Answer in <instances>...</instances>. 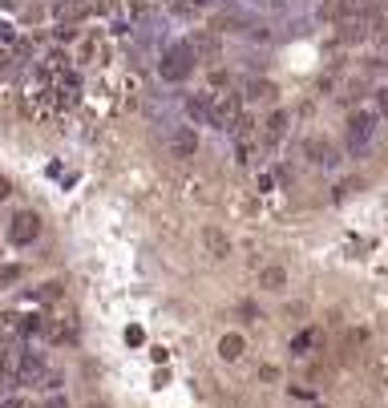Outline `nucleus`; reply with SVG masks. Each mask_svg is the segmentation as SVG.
<instances>
[{
	"label": "nucleus",
	"instance_id": "nucleus-1",
	"mask_svg": "<svg viewBox=\"0 0 388 408\" xmlns=\"http://www.w3.org/2000/svg\"><path fill=\"white\" fill-rule=\"evenodd\" d=\"M194 49L186 45V41H178V45H166L162 49V61H158V77L162 81H170V85H178V81H186L194 73Z\"/></svg>",
	"mask_w": 388,
	"mask_h": 408
},
{
	"label": "nucleus",
	"instance_id": "nucleus-2",
	"mask_svg": "<svg viewBox=\"0 0 388 408\" xmlns=\"http://www.w3.org/2000/svg\"><path fill=\"white\" fill-rule=\"evenodd\" d=\"M372 114H364V110H356L352 117H348V133H344V142H348V154H364V150L372 146Z\"/></svg>",
	"mask_w": 388,
	"mask_h": 408
},
{
	"label": "nucleus",
	"instance_id": "nucleus-3",
	"mask_svg": "<svg viewBox=\"0 0 388 408\" xmlns=\"http://www.w3.org/2000/svg\"><path fill=\"white\" fill-rule=\"evenodd\" d=\"M41 239V218L32 211H20L13 214V223H8V243L13 246H32Z\"/></svg>",
	"mask_w": 388,
	"mask_h": 408
},
{
	"label": "nucleus",
	"instance_id": "nucleus-4",
	"mask_svg": "<svg viewBox=\"0 0 388 408\" xmlns=\"http://www.w3.org/2000/svg\"><path fill=\"white\" fill-rule=\"evenodd\" d=\"M239 98L235 93H214L210 98V126H219V130H235V121H239Z\"/></svg>",
	"mask_w": 388,
	"mask_h": 408
},
{
	"label": "nucleus",
	"instance_id": "nucleus-5",
	"mask_svg": "<svg viewBox=\"0 0 388 408\" xmlns=\"http://www.w3.org/2000/svg\"><path fill=\"white\" fill-rule=\"evenodd\" d=\"M45 380H48L45 360L37 356V352H25L20 356V368H16V384H41L45 388Z\"/></svg>",
	"mask_w": 388,
	"mask_h": 408
},
{
	"label": "nucleus",
	"instance_id": "nucleus-6",
	"mask_svg": "<svg viewBox=\"0 0 388 408\" xmlns=\"http://www.w3.org/2000/svg\"><path fill=\"white\" fill-rule=\"evenodd\" d=\"M304 158L307 162H316V166H336V146L332 142H323V138H307L304 142Z\"/></svg>",
	"mask_w": 388,
	"mask_h": 408
},
{
	"label": "nucleus",
	"instance_id": "nucleus-7",
	"mask_svg": "<svg viewBox=\"0 0 388 408\" xmlns=\"http://www.w3.org/2000/svg\"><path fill=\"white\" fill-rule=\"evenodd\" d=\"M170 150H174V158H194L198 154V133H194V126H178L170 133Z\"/></svg>",
	"mask_w": 388,
	"mask_h": 408
},
{
	"label": "nucleus",
	"instance_id": "nucleus-8",
	"mask_svg": "<svg viewBox=\"0 0 388 408\" xmlns=\"http://www.w3.org/2000/svg\"><path fill=\"white\" fill-rule=\"evenodd\" d=\"M202 243H207V251L214 255V259H226V255H231V239H226L219 227H207V230H202Z\"/></svg>",
	"mask_w": 388,
	"mask_h": 408
},
{
	"label": "nucleus",
	"instance_id": "nucleus-9",
	"mask_svg": "<svg viewBox=\"0 0 388 408\" xmlns=\"http://www.w3.org/2000/svg\"><path fill=\"white\" fill-rule=\"evenodd\" d=\"M320 348V327H304L295 340H291V356H307V352H316Z\"/></svg>",
	"mask_w": 388,
	"mask_h": 408
},
{
	"label": "nucleus",
	"instance_id": "nucleus-10",
	"mask_svg": "<svg viewBox=\"0 0 388 408\" xmlns=\"http://www.w3.org/2000/svg\"><path fill=\"white\" fill-rule=\"evenodd\" d=\"M45 336L53 343H73L77 340V327H73V320H53V324H45Z\"/></svg>",
	"mask_w": 388,
	"mask_h": 408
},
{
	"label": "nucleus",
	"instance_id": "nucleus-11",
	"mask_svg": "<svg viewBox=\"0 0 388 408\" xmlns=\"http://www.w3.org/2000/svg\"><path fill=\"white\" fill-rule=\"evenodd\" d=\"M287 121H291V117L283 114V110H275V114L267 117V121H263V138H267V142L275 146V142H279V138L287 133Z\"/></svg>",
	"mask_w": 388,
	"mask_h": 408
},
{
	"label": "nucleus",
	"instance_id": "nucleus-12",
	"mask_svg": "<svg viewBox=\"0 0 388 408\" xmlns=\"http://www.w3.org/2000/svg\"><path fill=\"white\" fill-rule=\"evenodd\" d=\"M242 352H247V340H242L239 331H226L223 340H219V356L223 360H239Z\"/></svg>",
	"mask_w": 388,
	"mask_h": 408
},
{
	"label": "nucleus",
	"instance_id": "nucleus-13",
	"mask_svg": "<svg viewBox=\"0 0 388 408\" xmlns=\"http://www.w3.org/2000/svg\"><path fill=\"white\" fill-rule=\"evenodd\" d=\"M186 117H190V121H210V93L186 98Z\"/></svg>",
	"mask_w": 388,
	"mask_h": 408
},
{
	"label": "nucleus",
	"instance_id": "nucleus-14",
	"mask_svg": "<svg viewBox=\"0 0 388 408\" xmlns=\"http://www.w3.org/2000/svg\"><path fill=\"white\" fill-rule=\"evenodd\" d=\"M186 45L194 49V57H219V37H210V33H194Z\"/></svg>",
	"mask_w": 388,
	"mask_h": 408
},
{
	"label": "nucleus",
	"instance_id": "nucleus-15",
	"mask_svg": "<svg viewBox=\"0 0 388 408\" xmlns=\"http://www.w3.org/2000/svg\"><path fill=\"white\" fill-rule=\"evenodd\" d=\"M283 283H287V271H283V267H263V271H259V287H267V291L283 287Z\"/></svg>",
	"mask_w": 388,
	"mask_h": 408
},
{
	"label": "nucleus",
	"instance_id": "nucleus-16",
	"mask_svg": "<svg viewBox=\"0 0 388 408\" xmlns=\"http://www.w3.org/2000/svg\"><path fill=\"white\" fill-rule=\"evenodd\" d=\"M275 93V85L267 77H255V81H247V101H267Z\"/></svg>",
	"mask_w": 388,
	"mask_h": 408
},
{
	"label": "nucleus",
	"instance_id": "nucleus-17",
	"mask_svg": "<svg viewBox=\"0 0 388 408\" xmlns=\"http://www.w3.org/2000/svg\"><path fill=\"white\" fill-rule=\"evenodd\" d=\"M85 8H81V0H61L57 4V17H61V25H69V20H77Z\"/></svg>",
	"mask_w": 388,
	"mask_h": 408
},
{
	"label": "nucleus",
	"instance_id": "nucleus-18",
	"mask_svg": "<svg viewBox=\"0 0 388 408\" xmlns=\"http://www.w3.org/2000/svg\"><path fill=\"white\" fill-rule=\"evenodd\" d=\"M37 299H45V303L61 299V283H41V287H37Z\"/></svg>",
	"mask_w": 388,
	"mask_h": 408
},
{
	"label": "nucleus",
	"instance_id": "nucleus-19",
	"mask_svg": "<svg viewBox=\"0 0 388 408\" xmlns=\"http://www.w3.org/2000/svg\"><path fill=\"white\" fill-rule=\"evenodd\" d=\"M251 130H255V117L242 114L239 121H235V133H239V142H247V138H251Z\"/></svg>",
	"mask_w": 388,
	"mask_h": 408
},
{
	"label": "nucleus",
	"instance_id": "nucleus-20",
	"mask_svg": "<svg viewBox=\"0 0 388 408\" xmlns=\"http://www.w3.org/2000/svg\"><path fill=\"white\" fill-rule=\"evenodd\" d=\"M16 279H20V267H16V263H4V267H0V287H8Z\"/></svg>",
	"mask_w": 388,
	"mask_h": 408
},
{
	"label": "nucleus",
	"instance_id": "nucleus-21",
	"mask_svg": "<svg viewBox=\"0 0 388 408\" xmlns=\"http://www.w3.org/2000/svg\"><path fill=\"white\" fill-rule=\"evenodd\" d=\"M376 114L388 117V85H384V89H376Z\"/></svg>",
	"mask_w": 388,
	"mask_h": 408
},
{
	"label": "nucleus",
	"instance_id": "nucleus-22",
	"mask_svg": "<svg viewBox=\"0 0 388 408\" xmlns=\"http://www.w3.org/2000/svg\"><path fill=\"white\" fill-rule=\"evenodd\" d=\"M8 73H13V57H8V53L0 49V81H4Z\"/></svg>",
	"mask_w": 388,
	"mask_h": 408
},
{
	"label": "nucleus",
	"instance_id": "nucleus-23",
	"mask_svg": "<svg viewBox=\"0 0 388 408\" xmlns=\"http://www.w3.org/2000/svg\"><path fill=\"white\" fill-rule=\"evenodd\" d=\"M73 37H77L73 25H57V41H73Z\"/></svg>",
	"mask_w": 388,
	"mask_h": 408
},
{
	"label": "nucleus",
	"instance_id": "nucleus-24",
	"mask_svg": "<svg viewBox=\"0 0 388 408\" xmlns=\"http://www.w3.org/2000/svg\"><path fill=\"white\" fill-rule=\"evenodd\" d=\"M0 408H29V404H25V396H8Z\"/></svg>",
	"mask_w": 388,
	"mask_h": 408
},
{
	"label": "nucleus",
	"instance_id": "nucleus-25",
	"mask_svg": "<svg viewBox=\"0 0 388 408\" xmlns=\"http://www.w3.org/2000/svg\"><path fill=\"white\" fill-rule=\"evenodd\" d=\"M8 195H13V182H8V178H4V174H0V202H4V198H8Z\"/></svg>",
	"mask_w": 388,
	"mask_h": 408
},
{
	"label": "nucleus",
	"instance_id": "nucleus-26",
	"mask_svg": "<svg viewBox=\"0 0 388 408\" xmlns=\"http://www.w3.org/2000/svg\"><path fill=\"white\" fill-rule=\"evenodd\" d=\"M126 343H142V327H129V331H126Z\"/></svg>",
	"mask_w": 388,
	"mask_h": 408
},
{
	"label": "nucleus",
	"instance_id": "nucleus-27",
	"mask_svg": "<svg viewBox=\"0 0 388 408\" xmlns=\"http://www.w3.org/2000/svg\"><path fill=\"white\" fill-rule=\"evenodd\" d=\"M45 408H65V396H53V400H48Z\"/></svg>",
	"mask_w": 388,
	"mask_h": 408
},
{
	"label": "nucleus",
	"instance_id": "nucleus-28",
	"mask_svg": "<svg viewBox=\"0 0 388 408\" xmlns=\"http://www.w3.org/2000/svg\"><path fill=\"white\" fill-rule=\"evenodd\" d=\"M194 8H210V4H214V0H190Z\"/></svg>",
	"mask_w": 388,
	"mask_h": 408
},
{
	"label": "nucleus",
	"instance_id": "nucleus-29",
	"mask_svg": "<svg viewBox=\"0 0 388 408\" xmlns=\"http://www.w3.org/2000/svg\"><path fill=\"white\" fill-rule=\"evenodd\" d=\"M380 65H384V69H388V53H384V61H380Z\"/></svg>",
	"mask_w": 388,
	"mask_h": 408
},
{
	"label": "nucleus",
	"instance_id": "nucleus-30",
	"mask_svg": "<svg viewBox=\"0 0 388 408\" xmlns=\"http://www.w3.org/2000/svg\"><path fill=\"white\" fill-rule=\"evenodd\" d=\"M89 408H101V404H89Z\"/></svg>",
	"mask_w": 388,
	"mask_h": 408
}]
</instances>
